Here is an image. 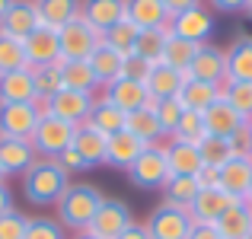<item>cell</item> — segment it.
<instances>
[{
    "label": "cell",
    "mask_w": 252,
    "mask_h": 239,
    "mask_svg": "<svg viewBox=\"0 0 252 239\" xmlns=\"http://www.w3.org/2000/svg\"><path fill=\"white\" fill-rule=\"evenodd\" d=\"M74 179L64 172V166L58 159H42L38 156L35 163L29 166V172L23 176V195L29 204L35 208H51V204L61 201V195L67 191V185Z\"/></svg>",
    "instance_id": "cell-1"
},
{
    "label": "cell",
    "mask_w": 252,
    "mask_h": 239,
    "mask_svg": "<svg viewBox=\"0 0 252 239\" xmlns=\"http://www.w3.org/2000/svg\"><path fill=\"white\" fill-rule=\"evenodd\" d=\"M102 198L105 195L93 182H70L67 191L61 195V201L55 204L61 227L70 230V233H86L93 217H96V210H99V204H102Z\"/></svg>",
    "instance_id": "cell-2"
},
{
    "label": "cell",
    "mask_w": 252,
    "mask_h": 239,
    "mask_svg": "<svg viewBox=\"0 0 252 239\" xmlns=\"http://www.w3.org/2000/svg\"><path fill=\"white\" fill-rule=\"evenodd\" d=\"M74 131H77V124H67V121H61V118L42 112V118H38V124H35L29 141H32V147H35V153L42 159H58L74 144Z\"/></svg>",
    "instance_id": "cell-3"
},
{
    "label": "cell",
    "mask_w": 252,
    "mask_h": 239,
    "mask_svg": "<svg viewBox=\"0 0 252 239\" xmlns=\"http://www.w3.org/2000/svg\"><path fill=\"white\" fill-rule=\"evenodd\" d=\"M58 42H61V61H86L93 51L102 45V32L93 29L83 16L58 29Z\"/></svg>",
    "instance_id": "cell-4"
},
{
    "label": "cell",
    "mask_w": 252,
    "mask_h": 239,
    "mask_svg": "<svg viewBox=\"0 0 252 239\" xmlns=\"http://www.w3.org/2000/svg\"><path fill=\"white\" fill-rule=\"evenodd\" d=\"M144 227H147L150 239H189L195 220H191V214L185 208H172V204L163 201L147 214Z\"/></svg>",
    "instance_id": "cell-5"
},
{
    "label": "cell",
    "mask_w": 252,
    "mask_h": 239,
    "mask_svg": "<svg viewBox=\"0 0 252 239\" xmlns=\"http://www.w3.org/2000/svg\"><path fill=\"white\" fill-rule=\"evenodd\" d=\"M128 179H131V185H137V188H144V191L163 188V185H166V179H169V166H166L163 144H154V147L144 150V153L131 163Z\"/></svg>",
    "instance_id": "cell-6"
},
{
    "label": "cell",
    "mask_w": 252,
    "mask_h": 239,
    "mask_svg": "<svg viewBox=\"0 0 252 239\" xmlns=\"http://www.w3.org/2000/svg\"><path fill=\"white\" fill-rule=\"evenodd\" d=\"M93 102H96L93 92L67 90V86H64V90L55 92L48 102H42V112L61 118V121H67V124H86V118H90V112H93Z\"/></svg>",
    "instance_id": "cell-7"
},
{
    "label": "cell",
    "mask_w": 252,
    "mask_h": 239,
    "mask_svg": "<svg viewBox=\"0 0 252 239\" xmlns=\"http://www.w3.org/2000/svg\"><path fill=\"white\" fill-rule=\"evenodd\" d=\"M131 223H134V217H131L128 201H122V198H102V204H99V210H96V217H93L86 233L96 236V239H118Z\"/></svg>",
    "instance_id": "cell-8"
},
{
    "label": "cell",
    "mask_w": 252,
    "mask_h": 239,
    "mask_svg": "<svg viewBox=\"0 0 252 239\" xmlns=\"http://www.w3.org/2000/svg\"><path fill=\"white\" fill-rule=\"evenodd\" d=\"M42 118V102H3L0 105V137L29 141Z\"/></svg>",
    "instance_id": "cell-9"
},
{
    "label": "cell",
    "mask_w": 252,
    "mask_h": 239,
    "mask_svg": "<svg viewBox=\"0 0 252 239\" xmlns=\"http://www.w3.org/2000/svg\"><path fill=\"white\" fill-rule=\"evenodd\" d=\"M169 32L185 42H195V45H208L211 35H214V13L208 6H191L185 13H176L169 19Z\"/></svg>",
    "instance_id": "cell-10"
},
{
    "label": "cell",
    "mask_w": 252,
    "mask_h": 239,
    "mask_svg": "<svg viewBox=\"0 0 252 239\" xmlns=\"http://www.w3.org/2000/svg\"><path fill=\"white\" fill-rule=\"evenodd\" d=\"M185 74H189V80H204V83L223 86V80H227V55H223V48H217L211 42L198 45V55Z\"/></svg>",
    "instance_id": "cell-11"
},
{
    "label": "cell",
    "mask_w": 252,
    "mask_h": 239,
    "mask_svg": "<svg viewBox=\"0 0 252 239\" xmlns=\"http://www.w3.org/2000/svg\"><path fill=\"white\" fill-rule=\"evenodd\" d=\"M26 45V61L29 67H42V64H58L61 61V42H58V29L38 26L35 32L23 38Z\"/></svg>",
    "instance_id": "cell-12"
},
{
    "label": "cell",
    "mask_w": 252,
    "mask_h": 239,
    "mask_svg": "<svg viewBox=\"0 0 252 239\" xmlns=\"http://www.w3.org/2000/svg\"><path fill=\"white\" fill-rule=\"evenodd\" d=\"M236 201H240V198L227 195L223 188H201V191H198V198L191 201L189 214H191V220H195V223H211V227H214V223L220 220V217L227 214Z\"/></svg>",
    "instance_id": "cell-13"
},
{
    "label": "cell",
    "mask_w": 252,
    "mask_h": 239,
    "mask_svg": "<svg viewBox=\"0 0 252 239\" xmlns=\"http://www.w3.org/2000/svg\"><path fill=\"white\" fill-rule=\"evenodd\" d=\"M38 159L32 141H23V137H0V169L3 176H19L23 179L29 172V166Z\"/></svg>",
    "instance_id": "cell-14"
},
{
    "label": "cell",
    "mask_w": 252,
    "mask_h": 239,
    "mask_svg": "<svg viewBox=\"0 0 252 239\" xmlns=\"http://www.w3.org/2000/svg\"><path fill=\"white\" fill-rule=\"evenodd\" d=\"M38 26H42V19H38L35 0H13L10 10L3 13V19H0V32L16 35V38H26L29 32H35Z\"/></svg>",
    "instance_id": "cell-15"
},
{
    "label": "cell",
    "mask_w": 252,
    "mask_h": 239,
    "mask_svg": "<svg viewBox=\"0 0 252 239\" xmlns=\"http://www.w3.org/2000/svg\"><path fill=\"white\" fill-rule=\"evenodd\" d=\"M125 19L137 29H169V10L163 0H125Z\"/></svg>",
    "instance_id": "cell-16"
},
{
    "label": "cell",
    "mask_w": 252,
    "mask_h": 239,
    "mask_svg": "<svg viewBox=\"0 0 252 239\" xmlns=\"http://www.w3.org/2000/svg\"><path fill=\"white\" fill-rule=\"evenodd\" d=\"M185 80H189V74H182V70H176V67L160 61V64H150V74L144 80V86H147L150 99L160 102V99H176Z\"/></svg>",
    "instance_id": "cell-17"
},
{
    "label": "cell",
    "mask_w": 252,
    "mask_h": 239,
    "mask_svg": "<svg viewBox=\"0 0 252 239\" xmlns=\"http://www.w3.org/2000/svg\"><path fill=\"white\" fill-rule=\"evenodd\" d=\"M102 96L109 99L112 105H118V109L128 115V112H134V109H144V105H150V92H147V86L144 83H137V80H125V77H118L115 83H109V86H102Z\"/></svg>",
    "instance_id": "cell-18"
},
{
    "label": "cell",
    "mask_w": 252,
    "mask_h": 239,
    "mask_svg": "<svg viewBox=\"0 0 252 239\" xmlns=\"http://www.w3.org/2000/svg\"><path fill=\"white\" fill-rule=\"evenodd\" d=\"M144 150H147V144H144V141H137V137L128 134V131H118V134H112L109 141H105V166L128 172L131 163H134Z\"/></svg>",
    "instance_id": "cell-19"
},
{
    "label": "cell",
    "mask_w": 252,
    "mask_h": 239,
    "mask_svg": "<svg viewBox=\"0 0 252 239\" xmlns=\"http://www.w3.org/2000/svg\"><path fill=\"white\" fill-rule=\"evenodd\" d=\"M163 153H166L169 176H195L204 166L198 156V144L179 141V137H169V144H163Z\"/></svg>",
    "instance_id": "cell-20"
},
{
    "label": "cell",
    "mask_w": 252,
    "mask_h": 239,
    "mask_svg": "<svg viewBox=\"0 0 252 239\" xmlns=\"http://www.w3.org/2000/svg\"><path fill=\"white\" fill-rule=\"evenodd\" d=\"M3 102H38L35 80H32V67L0 74V105H3Z\"/></svg>",
    "instance_id": "cell-21"
},
{
    "label": "cell",
    "mask_w": 252,
    "mask_h": 239,
    "mask_svg": "<svg viewBox=\"0 0 252 239\" xmlns=\"http://www.w3.org/2000/svg\"><path fill=\"white\" fill-rule=\"evenodd\" d=\"M201 118H204V131H208V134H214V137H230L233 131H240L243 124H249V121H243L240 112H236L223 96L217 99L208 112H201Z\"/></svg>",
    "instance_id": "cell-22"
},
{
    "label": "cell",
    "mask_w": 252,
    "mask_h": 239,
    "mask_svg": "<svg viewBox=\"0 0 252 239\" xmlns=\"http://www.w3.org/2000/svg\"><path fill=\"white\" fill-rule=\"evenodd\" d=\"M252 182V156H230L227 163L220 166V188L227 195L246 201V191Z\"/></svg>",
    "instance_id": "cell-23"
},
{
    "label": "cell",
    "mask_w": 252,
    "mask_h": 239,
    "mask_svg": "<svg viewBox=\"0 0 252 239\" xmlns=\"http://www.w3.org/2000/svg\"><path fill=\"white\" fill-rule=\"evenodd\" d=\"M80 16L93 29L105 32L125 19V0H80Z\"/></svg>",
    "instance_id": "cell-24"
},
{
    "label": "cell",
    "mask_w": 252,
    "mask_h": 239,
    "mask_svg": "<svg viewBox=\"0 0 252 239\" xmlns=\"http://www.w3.org/2000/svg\"><path fill=\"white\" fill-rule=\"evenodd\" d=\"M223 55H227V80L252 83V35H236L230 48H223Z\"/></svg>",
    "instance_id": "cell-25"
},
{
    "label": "cell",
    "mask_w": 252,
    "mask_h": 239,
    "mask_svg": "<svg viewBox=\"0 0 252 239\" xmlns=\"http://www.w3.org/2000/svg\"><path fill=\"white\" fill-rule=\"evenodd\" d=\"M179 105H182L185 112H208L211 105L220 99V86L217 83H204V80H185L182 90H179Z\"/></svg>",
    "instance_id": "cell-26"
},
{
    "label": "cell",
    "mask_w": 252,
    "mask_h": 239,
    "mask_svg": "<svg viewBox=\"0 0 252 239\" xmlns=\"http://www.w3.org/2000/svg\"><path fill=\"white\" fill-rule=\"evenodd\" d=\"M125 131H128V134H134L137 141H144L147 147L160 144V137H163V128H160V121H157L154 99H150V105H144V109H134V112H128V118H125Z\"/></svg>",
    "instance_id": "cell-27"
},
{
    "label": "cell",
    "mask_w": 252,
    "mask_h": 239,
    "mask_svg": "<svg viewBox=\"0 0 252 239\" xmlns=\"http://www.w3.org/2000/svg\"><path fill=\"white\" fill-rule=\"evenodd\" d=\"M214 227L220 233V239H249L252 236V204L236 201Z\"/></svg>",
    "instance_id": "cell-28"
},
{
    "label": "cell",
    "mask_w": 252,
    "mask_h": 239,
    "mask_svg": "<svg viewBox=\"0 0 252 239\" xmlns=\"http://www.w3.org/2000/svg\"><path fill=\"white\" fill-rule=\"evenodd\" d=\"M105 141L109 137L105 134H99L96 128H90V124H77V131H74V144L70 147L77 150L83 159H86V166H102L105 163Z\"/></svg>",
    "instance_id": "cell-29"
},
{
    "label": "cell",
    "mask_w": 252,
    "mask_h": 239,
    "mask_svg": "<svg viewBox=\"0 0 252 239\" xmlns=\"http://www.w3.org/2000/svg\"><path fill=\"white\" fill-rule=\"evenodd\" d=\"M125 118L128 115H125L118 105H112L105 96H99L96 102H93V112H90V118H86V124L96 128L99 134L112 137V134H118V131H125Z\"/></svg>",
    "instance_id": "cell-30"
},
{
    "label": "cell",
    "mask_w": 252,
    "mask_h": 239,
    "mask_svg": "<svg viewBox=\"0 0 252 239\" xmlns=\"http://www.w3.org/2000/svg\"><path fill=\"white\" fill-rule=\"evenodd\" d=\"M86 64H90V70H93V77H96L99 86H109V83H115V80L122 77L125 58L118 55V51H112L109 45H99V48L86 58Z\"/></svg>",
    "instance_id": "cell-31"
},
{
    "label": "cell",
    "mask_w": 252,
    "mask_h": 239,
    "mask_svg": "<svg viewBox=\"0 0 252 239\" xmlns=\"http://www.w3.org/2000/svg\"><path fill=\"white\" fill-rule=\"evenodd\" d=\"M35 6L42 26H48V29H64L80 16V0H35Z\"/></svg>",
    "instance_id": "cell-32"
},
{
    "label": "cell",
    "mask_w": 252,
    "mask_h": 239,
    "mask_svg": "<svg viewBox=\"0 0 252 239\" xmlns=\"http://www.w3.org/2000/svg\"><path fill=\"white\" fill-rule=\"evenodd\" d=\"M163 201L172 204V208H185L189 210L191 208V201L198 198V182H195V176H169L166 179V185H163Z\"/></svg>",
    "instance_id": "cell-33"
},
{
    "label": "cell",
    "mask_w": 252,
    "mask_h": 239,
    "mask_svg": "<svg viewBox=\"0 0 252 239\" xmlns=\"http://www.w3.org/2000/svg\"><path fill=\"white\" fill-rule=\"evenodd\" d=\"M195 55H198V45L195 42H185V38H179V35H166V45H163V64H169V67H176V70H189L191 67V61H195Z\"/></svg>",
    "instance_id": "cell-34"
},
{
    "label": "cell",
    "mask_w": 252,
    "mask_h": 239,
    "mask_svg": "<svg viewBox=\"0 0 252 239\" xmlns=\"http://www.w3.org/2000/svg\"><path fill=\"white\" fill-rule=\"evenodd\" d=\"M137 26L131 23V19H122V23H115L112 29L102 32V45H109L112 51H118L122 58L134 55V42H137Z\"/></svg>",
    "instance_id": "cell-35"
},
{
    "label": "cell",
    "mask_w": 252,
    "mask_h": 239,
    "mask_svg": "<svg viewBox=\"0 0 252 239\" xmlns=\"http://www.w3.org/2000/svg\"><path fill=\"white\" fill-rule=\"evenodd\" d=\"M166 35H169V29H141L137 32V42H134V55L144 58L147 64H160Z\"/></svg>",
    "instance_id": "cell-36"
},
{
    "label": "cell",
    "mask_w": 252,
    "mask_h": 239,
    "mask_svg": "<svg viewBox=\"0 0 252 239\" xmlns=\"http://www.w3.org/2000/svg\"><path fill=\"white\" fill-rule=\"evenodd\" d=\"M23 67H29V61H26V45H23V38L0 32V74L23 70Z\"/></svg>",
    "instance_id": "cell-37"
},
{
    "label": "cell",
    "mask_w": 252,
    "mask_h": 239,
    "mask_svg": "<svg viewBox=\"0 0 252 239\" xmlns=\"http://www.w3.org/2000/svg\"><path fill=\"white\" fill-rule=\"evenodd\" d=\"M61 83L67 90H83V92H93L99 86L86 61H61Z\"/></svg>",
    "instance_id": "cell-38"
},
{
    "label": "cell",
    "mask_w": 252,
    "mask_h": 239,
    "mask_svg": "<svg viewBox=\"0 0 252 239\" xmlns=\"http://www.w3.org/2000/svg\"><path fill=\"white\" fill-rule=\"evenodd\" d=\"M32 80H35L38 102H48L55 92L64 90V83H61V61H58V64H42V67H32Z\"/></svg>",
    "instance_id": "cell-39"
},
{
    "label": "cell",
    "mask_w": 252,
    "mask_h": 239,
    "mask_svg": "<svg viewBox=\"0 0 252 239\" xmlns=\"http://www.w3.org/2000/svg\"><path fill=\"white\" fill-rule=\"evenodd\" d=\"M220 96L240 112L243 121L252 124V83H236V80H223L220 86Z\"/></svg>",
    "instance_id": "cell-40"
},
{
    "label": "cell",
    "mask_w": 252,
    "mask_h": 239,
    "mask_svg": "<svg viewBox=\"0 0 252 239\" xmlns=\"http://www.w3.org/2000/svg\"><path fill=\"white\" fill-rule=\"evenodd\" d=\"M198 156H201V163L208 166H223L230 156V141L227 137H214V134H204L201 141H198Z\"/></svg>",
    "instance_id": "cell-41"
},
{
    "label": "cell",
    "mask_w": 252,
    "mask_h": 239,
    "mask_svg": "<svg viewBox=\"0 0 252 239\" xmlns=\"http://www.w3.org/2000/svg\"><path fill=\"white\" fill-rule=\"evenodd\" d=\"M26 239H70L58 217H29Z\"/></svg>",
    "instance_id": "cell-42"
},
{
    "label": "cell",
    "mask_w": 252,
    "mask_h": 239,
    "mask_svg": "<svg viewBox=\"0 0 252 239\" xmlns=\"http://www.w3.org/2000/svg\"><path fill=\"white\" fill-rule=\"evenodd\" d=\"M154 112H157V121L163 128V137H172L179 121H182V112H185L179 105V99H160V102H154Z\"/></svg>",
    "instance_id": "cell-43"
},
{
    "label": "cell",
    "mask_w": 252,
    "mask_h": 239,
    "mask_svg": "<svg viewBox=\"0 0 252 239\" xmlns=\"http://www.w3.org/2000/svg\"><path fill=\"white\" fill-rule=\"evenodd\" d=\"M204 134H208V131H204V118L198 115V112H182V121H179V128H176L172 137L189 141V144H198Z\"/></svg>",
    "instance_id": "cell-44"
},
{
    "label": "cell",
    "mask_w": 252,
    "mask_h": 239,
    "mask_svg": "<svg viewBox=\"0 0 252 239\" xmlns=\"http://www.w3.org/2000/svg\"><path fill=\"white\" fill-rule=\"evenodd\" d=\"M26 227H29V217L13 208L10 214L0 217V239H26Z\"/></svg>",
    "instance_id": "cell-45"
},
{
    "label": "cell",
    "mask_w": 252,
    "mask_h": 239,
    "mask_svg": "<svg viewBox=\"0 0 252 239\" xmlns=\"http://www.w3.org/2000/svg\"><path fill=\"white\" fill-rule=\"evenodd\" d=\"M227 141H230V153L233 156H252V124H243Z\"/></svg>",
    "instance_id": "cell-46"
},
{
    "label": "cell",
    "mask_w": 252,
    "mask_h": 239,
    "mask_svg": "<svg viewBox=\"0 0 252 239\" xmlns=\"http://www.w3.org/2000/svg\"><path fill=\"white\" fill-rule=\"evenodd\" d=\"M147 74H150V64L144 61V58H137V55L125 58V64H122V77L125 80H137V83H144Z\"/></svg>",
    "instance_id": "cell-47"
},
{
    "label": "cell",
    "mask_w": 252,
    "mask_h": 239,
    "mask_svg": "<svg viewBox=\"0 0 252 239\" xmlns=\"http://www.w3.org/2000/svg\"><path fill=\"white\" fill-rule=\"evenodd\" d=\"M58 163L64 166V172H67V176H77V172H86V169H90V166H86V159H83L80 153H77L74 147H67V150H64V153L58 156Z\"/></svg>",
    "instance_id": "cell-48"
},
{
    "label": "cell",
    "mask_w": 252,
    "mask_h": 239,
    "mask_svg": "<svg viewBox=\"0 0 252 239\" xmlns=\"http://www.w3.org/2000/svg\"><path fill=\"white\" fill-rule=\"evenodd\" d=\"M195 182H198V188H220V166L204 163L201 169L195 172Z\"/></svg>",
    "instance_id": "cell-49"
},
{
    "label": "cell",
    "mask_w": 252,
    "mask_h": 239,
    "mask_svg": "<svg viewBox=\"0 0 252 239\" xmlns=\"http://www.w3.org/2000/svg\"><path fill=\"white\" fill-rule=\"evenodd\" d=\"M211 6H214L217 13H240L249 6V0H208Z\"/></svg>",
    "instance_id": "cell-50"
},
{
    "label": "cell",
    "mask_w": 252,
    "mask_h": 239,
    "mask_svg": "<svg viewBox=\"0 0 252 239\" xmlns=\"http://www.w3.org/2000/svg\"><path fill=\"white\" fill-rule=\"evenodd\" d=\"M189 239H220V233H217V227H211V223H195Z\"/></svg>",
    "instance_id": "cell-51"
},
{
    "label": "cell",
    "mask_w": 252,
    "mask_h": 239,
    "mask_svg": "<svg viewBox=\"0 0 252 239\" xmlns=\"http://www.w3.org/2000/svg\"><path fill=\"white\" fill-rule=\"evenodd\" d=\"M163 3H166L169 16H176V13H185V10H191V6H201V0H163Z\"/></svg>",
    "instance_id": "cell-52"
},
{
    "label": "cell",
    "mask_w": 252,
    "mask_h": 239,
    "mask_svg": "<svg viewBox=\"0 0 252 239\" xmlns=\"http://www.w3.org/2000/svg\"><path fill=\"white\" fill-rule=\"evenodd\" d=\"M118 239H150V233H147V227H144V223H131V227L128 230H125V233L122 236H118Z\"/></svg>",
    "instance_id": "cell-53"
},
{
    "label": "cell",
    "mask_w": 252,
    "mask_h": 239,
    "mask_svg": "<svg viewBox=\"0 0 252 239\" xmlns=\"http://www.w3.org/2000/svg\"><path fill=\"white\" fill-rule=\"evenodd\" d=\"M10 210H13V191H10V185H0V217H3V214H10Z\"/></svg>",
    "instance_id": "cell-54"
},
{
    "label": "cell",
    "mask_w": 252,
    "mask_h": 239,
    "mask_svg": "<svg viewBox=\"0 0 252 239\" xmlns=\"http://www.w3.org/2000/svg\"><path fill=\"white\" fill-rule=\"evenodd\" d=\"M10 3H13V0H0V19H3V13L10 10Z\"/></svg>",
    "instance_id": "cell-55"
},
{
    "label": "cell",
    "mask_w": 252,
    "mask_h": 239,
    "mask_svg": "<svg viewBox=\"0 0 252 239\" xmlns=\"http://www.w3.org/2000/svg\"><path fill=\"white\" fill-rule=\"evenodd\" d=\"M70 239H96V236H90V233H74Z\"/></svg>",
    "instance_id": "cell-56"
},
{
    "label": "cell",
    "mask_w": 252,
    "mask_h": 239,
    "mask_svg": "<svg viewBox=\"0 0 252 239\" xmlns=\"http://www.w3.org/2000/svg\"><path fill=\"white\" fill-rule=\"evenodd\" d=\"M246 204H252V182H249V191H246Z\"/></svg>",
    "instance_id": "cell-57"
},
{
    "label": "cell",
    "mask_w": 252,
    "mask_h": 239,
    "mask_svg": "<svg viewBox=\"0 0 252 239\" xmlns=\"http://www.w3.org/2000/svg\"><path fill=\"white\" fill-rule=\"evenodd\" d=\"M6 182V176H3V169H0V185H3Z\"/></svg>",
    "instance_id": "cell-58"
},
{
    "label": "cell",
    "mask_w": 252,
    "mask_h": 239,
    "mask_svg": "<svg viewBox=\"0 0 252 239\" xmlns=\"http://www.w3.org/2000/svg\"><path fill=\"white\" fill-rule=\"evenodd\" d=\"M246 13H249V16H252V0H249V6H246Z\"/></svg>",
    "instance_id": "cell-59"
},
{
    "label": "cell",
    "mask_w": 252,
    "mask_h": 239,
    "mask_svg": "<svg viewBox=\"0 0 252 239\" xmlns=\"http://www.w3.org/2000/svg\"><path fill=\"white\" fill-rule=\"evenodd\" d=\"M249 239H252V236H249Z\"/></svg>",
    "instance_id": "cell-60"
}]
</instances>
